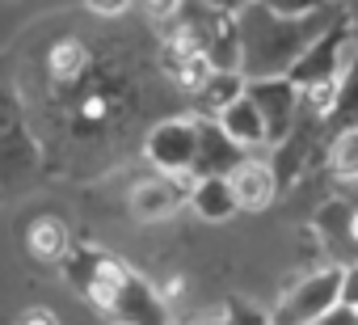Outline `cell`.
<instances>
[{
    "mask_svg": "<svg viewBox=\"0 0 358 325\" xmlns=\"http://www.w3.org/2000/svg\"><path fill=\"white\" fill-rule=\"evenodd\" d=\"M26 245H30V254L43 258V262H64V258L72 254L68 228H64L55 216H38V220L30 224V233H26Z\"/></svg>",
    "mask_w": 358,
    "mask_h": 325,
    "instance_id": "14",
    "label": "cell"
},
{
    "mask_svg": "<svg viewBox=\"0 0 358 325\" xmlns=\"http://www.w3.org/2000/svg\"><path fill=\"white\" fill-rule=\"evenodd\" d=\"M329 174L341 182L358 178V131H341L329 139Z\"/></svg>",
    "mask_w": 358,
    "mask_h": 325,
    "instance_id": "16",
    "label": "cell"
},
{
    "mask_svg": "<svg viewBox=\"0 0 358 325\" xmlns=\"http://www.w3.org/2000/svg\"><path fill=\"white\" fill-rule=\"evenodd\" d=\"M85 5H89L93 13H101V18H118V13L131 5V0H85Z\"/></svg>",
    "mask_w": 358,
    "mask_h": 325,
    "instance_id": "23",
    "label": "cell"
},
{
    "mask_svg": "<svg viewBox=\"0 0 358 325\" xmlns=\"http://www.w3.org/2000/svg\"><path fill=\"white\" fill-rule=\"evenodd\" d=\"M337 304L358 308V266H341V296H337Z\"/></svg>",
    "mask_w": 358,
    "mask_h": 325,
    "instance_id": "21",
    "label": "cell"
},
{
    "mask_svg": "<svg viewBox=\"0 0 358 325\" xmlns=\"http://www.w3.org/2000/svg\"><path fill=\"white\" fill-rule=\"evenodd\" d=\"M177 5H182V0H143V9H148V13H156V18H173V13H177Z\"/></svg>",
    "mask_w": 358,
    "mask_h": 325,
    "instance_id": "24",
    "label": "cell"
},
{
    "mask_svg": "<svg viewBox=\"0 0 358 325\" xmlns=\"http://www.w3.org/2000/svg\"><path fill=\"white\" fill-rule=\"evenodd\" d=\"M341 18L337 5H324L308 18H278L266 5H245L236 13V30H241V76L245 81H270V76H287L291 64Z\"/></svg>",
    "mask_w": 358,
    "mask_h": 325,
    "instance_id": "1",
    "label": "cell"
},
{
    "mask_svg": "<svg viewBox=\"0 0 358 325\" xmlns=\"http://www.w3.org/2000/svg\"><path fill=\"white\" fill-rule=\"evenodd\" d=\"M228 325H274V321H270V312H262L257 304L228 300Z\"/></svg>",
    "mask_w": 358,
    "mask_h": 325,
    "instance_id": "19",
    "label": "cell"
},
{
    "mask_svg": "<svg viewBox=\"0 0 358 325\" xmlns=\"http://www.w3.org/2000/svg\"><path fill=\"white\" fill-rule=\"evenodd\" d=\"M64 266L76 279V287L118 325H169V308L160 304V296L122 262L93 249H76L64 258Z\"/></svg>",
    "mask_w": 358,
    "mask_h": 325,
    "instance_id": "2",
    "label": "cell"
},
{
    "mask_svg": "<svg viewBox=\"0 0 358 325\" xmlns=\"http://www.w3.org/2000/svg\"><path fill=\"white\" fill-rule=\"evenodd\" d=\"M80 64H85L80 43H59V47H55V55H51V68H55V76H59V81H72V76L80 72Z\"/></svg>",
    "mask_w": 358,
    "mask_h": 325,
    "instance_id": "17",
    "label": "cell"
},
{
    "mask_svg": "<svg viewBox=\"0 0 358 325\" xmlns=\"http://www.w3.org/2000/svg\"><path fill=\"white\" fill-rule=\"evenodd\" d=\"M215 123L224 127V135H228L236 148H262V144H266V123H262V114H257V106H253L249 97H236Z\"/></svg>",
    "mask_w": 358,
    "mask_h": 325,
    "instance_id": "12",
    "label": "cell"
},
{
    "mask_svg": "<svg viewBox=\"0 0 358 325\" xmlns=\"http://www.w3.org/2000/svg\"><path fill=\"white\" fill-rule=\"evenodd\" d=\"M228 186H232L241 212H262V207H270L274 195H278L274 165H270V160H257V156H245V160H241V165L228 174Z\"/></svg>",
    "mask_w": 358,
    "mask_h": 325,
    "instance_id": "9",
    "label": "cell"
},
{
    "mask_svg": "<svg viewBox=\"0 0 358 325\" xmlns=\"http://www.w3.org/2000/svg\"><path fill=\"white\" fill-rule=\"evenodd\" d=\"M190 207L203 216V220H211V224H224V220H232L241 207H236V195H232V186H228V178H199L194 182V191H190Z\"/></svg>",
    "mask_w": 358,
    "mask_h": 325,
    "instance_id": "13",
    "label": "cell"
},
{
    "mask_svg": "<svg viewBox=\"0 0 358 325\" xmlns=\"http://www.w3.org/2000/svg\"><path fill=\"white\" fill-rule=\"evenodd\" d=\"M345 47H350V13L341 9V18L291 64V72H287V81L295 85V89H312V85H329V81H337L341 76V60H345Z\"/></svg>",
    "mask_w": 358,
    "mask_h": 325,
    "instance_id": "4",
    "label": "cell"
},
{
    "mask_svg": "<svg viewBox=\"0 0 358 325\" xmlns=\"http://www.w3.org/2000/svg\"><path fill=\"white\" fill-rule=\"evenodd\" d=\"M236 97H245V76H241V72H211V76L194 89L199 118H220Z\"/></svg>",
    "mask_w": 358,
    "mask_h": 325,
    "instance_id": "11",
    "label": "cell"
},
{
    "mask_svg": "<svg viewBox=\"0 0 358 325\" xmlns=\"http://www.w3.org/2000/svg\"><path fill=\"white\" fill-rule=\"evenodd\" d=\"M341 296V266H320L308 279H299L287 300L278 304V312H270L274 325H316Z\"/></svg>",
    "mask_w": 358,
    "mask_h": 325,
    "instance_id": "3",
    "label": "cell"
},
{
    "mask_svg": "<svg viewBox=\"0 0 358 325\" xmlns=\"http://www.w3.org/2000/svg\"><path fill=\"white\" fill-rule=\"evenodd\" d=\"M324 131H329V139L341 131H358V60H345V68L337 76V97L324 114Z\"/></svg>",
    "mask_w": 358,
    "mask_h": 325,
    "instance_id": "10",
    "label": "cell"
},
{
    "mask_svg": "<svg viewBox=\"0 0 358 325\" xmlns=\"http://www.w3.org/2000/svg\"><path fill=\"white\" fill-rule=\"evenodd\" d=\"M194 123H199L194 178H228L241 160H245V148H236V144L224 135V127H220L215 118H199V114H194Z\"/></svg>",
    "mask_w": 358,
    "mask_h": 325,
    "instance_id": "8",
    "label": "cell"
},
{
    "mask_svg": "<svg viewBox=\"0 0 358 325\" xmlns=\"http://www.w3.org/2000/svg\"><path fill=\"white\" fill-rule=\"evenodd\" d=\"M350 212H354V207L341 203V199H333V203H324V207L316 212V228H320V237H324V241H337L345 254L354 249V237H350L354 216H350Z\"/></svg>",
    "mask_w": 358,
    "mask_h": 325,
    "instance_id": "15",
    "label": "cell"
},
{
    "mask_svg": "<svg viewBox=\"0 0 358 325\" xmlns=\"http://www.w3.org/2000/svg\"><path fill=\"white\" fill-rule=\"evenodd\" d=\"M245 97L257 106L262 123H266V144H282L295 127L299 114V89L287 76H270V81H245Z\"/></svg>",
    "mask_w": 358,
    "mask_h": 325,
    "instance_id": "5",
    "label": "cell"
},
{
    "mask_svg": "<svg viewBox=\"0 0 358 325\" xmlns=\"http://www.w3.org/2000/svg\"><path fill=\"white\" fill-rule=\"evenodd\" d=\"M211 325H228V321H211Z\"/></svg>",
    "mask_w": 358,
    "mask_h": 325,
    "instance_id": "27",
    "label": "cell"
},
{
    "mask_svg": "<svg viewBox=\"0 0 358 325\" xmlns=\"http://www.w3.org/2000/svg\"><path fill=\"white\" fill-rule=\"evenodd\" d=\"M316 325H358V308H345V304H333Z\"/></svg>",
    "mask_w": 358,
    "mask_h": 325,
    "instance_id": "22",
    "label": "cell"
},
{
    "mask_svg": "<svg viewBox=\"0 0 358 325\" xmlns=\"http://www.w3.org/2000/svg\"><path fill=\"white\" fill-rule=\"evenodd\" d=\"M22 325H59L47 308H30V312H22Z\"/></svg>",
    "mask_w": 358,
    "mask_h": 325,
    "instance_id": "25",
    "label": "cell"
},
{
    "mask_svg": "<svg viewBox=\"0 0 358 325\" xmlns=\"http://www.w3.org/2000/svg\"><path fill=\"white\" fill-rule=\"evenodd\" d=\"M22 123H17V102H13V93L0 85V135H9V131H17Z\"/></svg>",
    "mask_w": 358,
    "mask_h": 325,
    "instance_id": "20",
    "label": "cell"
},
{
    "mask_svg": "<svg viewBox=\"0 0 358 325\" xmlns=\"http://www.w3.org/2000/svg\"><path fill=\"white\" fill-rule=\"evenodd\" d=\"M148 160L160 174H194V156H199V123L194 118H169L156 123V131L143 144Z\"/></svg>",
    "mask_w": 358,
    "mask_h": 325,
    "instance_id": "6",
    "label": "cell"
},
{
    "mask_svg": "<svg viewBox=\"0 0 358 325\" xmlns=\"http://www.w3.org/2000/svg\"><path fill=\"white\" fill-rule=\"evenodd\" d=\"M211 9H220V13H228V18H236L245 5H253V0H207Z\"/></svg>",
    "mask_w": 358,
    "mask_h": 325,
    "instance_id": "26",
    "label": "cell"
},
{
    "mask_svg": "<svg viewBox=\"0 0 358 325\" xmlns=\"http://www.w3.org/2000/svg\"><path fill=\"white\" fill-rule=\"evenodd\" d=\"M257 5H266V9L278 13V18H308V13L324 9L329 0H257Z\"/></svg>",
    "mask_w": 358,
    "mask_h": 325,
    "instance_id": "18",
    "label": "cell"
},
{
    "mask_svg": "<svg viewBox=\"0 0 358 325\" xmlns=\"http://www.w3.org/2000/svg\"><path fill=\"white\" fill-rule=\"evenodd\" d=\"M194 174H156L131 191V216L135 220H169L182 203H190Z\"/></svg>",
    "mask_w": 358,
    "mask_h": 325,
    "instance_id": "7",
    "label": "cell"
}]
</instances>
